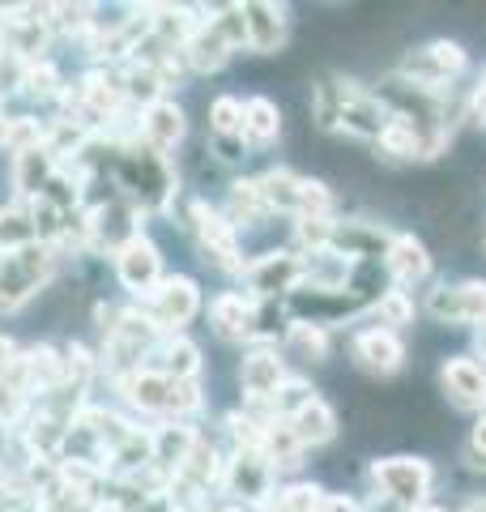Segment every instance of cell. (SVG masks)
<instances>
[{
	"mask_svg": "<svg viewBox=\"0 0 486 512\" xmlns=\"http://www.w3.org/2000/svg\"><path fill=\"white\" fill-rule=\"evenodd\" d=\"M107 180L141 218H171L175 201L184 197L175 163L167 154L150 150L137 137L120 141V146H116V154H111V167H107Z\"/></svg>",
	"mask_w": 486,
	"mask_h": 512,
	"instance_id": "6da1fadb",
	"label": "cell"
},
{
	"mask_svg": "<svg viewBox=\"0 0 486 512\" xmlns=\"http://www.w3.org/2000/svg\"><path fill=\"white\" fill-rule=\"evenodd\" d=\"M64 256L52 244H26L0 252V316H22L56 282Z\"/></svg>",
	"mask_w": 486,
	"mask_h": 512,
	"instance_id": "7a4b0ae2",
	"label": "cell"
},
{
	"mask_svg": "<svg viewBox=\"0 0 486 512\" xmlns=\"http://www.w3.org/2000/svg\"><path fill=\"white\" fill-rule=\"evenodd\" d=\"M107 261H111V274H116V286L128 295V303H145L154 295V286L167 278V261H162V248L150 231H137L133 239H124Z\"/></svg>",
	"mask_w": 486,
	"mask_h": 512,
	"instance_id": "3957f363",
	"label": "cell"
},
{
	"mask_svg": "<svg viewBox=\"0 0 486 512\" xmlns=\"http://www.w3.org/2000/svg\"><path fill=\"white\" fill-rule=\"evenodd\" d=\"M239 282L248 286L252 299L286 303L303 286V261H299L295 248H273V252H261V256H248Z\"/></svg>",
	"mask_w": 486,
	"mask_h": 512,
	"instance_id": "277c9868",
	"label": "cell"
},
{
	"mask_svg": "<svg viewBox=\"0 0 486 512\" xmlns=\"http://www.w3.org/2000/svg\"><path fill=\"white\" fill-rule=\"evenodd\" d=\"M145 312H150V320L162 329V333H188V325L205 312V295H201V282L192 274H167L154 295L141 303Z\"/></svg>",
	"mask_w": 486,
	"mask_h": 512,
	"instance_id": "5b68a950",
	"label": "cell"
},
{
	"mask_svg": "<svg viewBox=\"0 0 486 512\" xmlns=\"http://www.w3.org/2000/svg\"><path fill=\"white\" fill-rule=\"evenodd\" d=\"M278 483V474H273L269 457L261 453V444H239L226 453V474H222V491L231 495V500L243 504V512H252L256 504H265Z\"/></svg>",
	"mask_w": 486,
	"mask_h": 512,
	"instance_id": "8992f818",
	"label": "cell"
},
{
	"mask_svg": "<svg viewBox=\"0 0 486 512\" xmlns=\"http://www.w3.org/2000/svg\"><path fill=\"white\" fill-rule=\"evenodd\" d=\"M431 478H435L431 466L418 461V457H380L376 466H371V483H376V491L405 512H418L427 504Z\"/></svg>",
	"mask_w": 486,
	"mask_h": 512,
	"instance_id": "52a82bcc",
	"label": "cell"
},
{
	"mask_svg": "<svg viewBox=\"0 0 486 512\" xmlns=\"http://www.w3.org/2000/svg\"><path fill=\"white\" fill-rule=\"evenodd\" d=\"M461 73H465V52L457 43H448V39L414 47V52L401 60V77H405V82L418 86V90H431V94L448 90V82H457Z\"/></svg>",
	"mask_w": 486,
	"mask_h": 512,
	"instance_id": "ba28073f",
	"label": "cell"
},
{
	"mask_svg": "<svg viewBox=\"0 0 486 512\" xmlns=\"http://www.w3.org/2000/svg\"><path fill=\"white\" fill-rule=\"evenodd\" d=\"M286 359L278 346H248L239 359V389H243V402H248V410H265V419H273L269 414V402L273 393L282 389L286 380Z\"/></svg>",
	"mask_w": 486,
	"mask_h": 512,
	"instance_id": "9c48e42d",
	"label": "cell"
},
{
	"mask_svg": "<svg viewBox=\"0 0 486 512\" xmlns=\"http://www.w3.org/2000/svg\"><path fill=\"white\" fill-rule=\"evenodd\" d=\"M256 303L248 291H222L209 299V329L226 346H256Z\"/></svg>",
	"mask_w": 486,
	"mask_h": 512,
	"instance_id": "30bf717a",
	"label": "cell"
},
{
	"mask_svg": "<svg viewBox=\"0 0 486 512\" xmlns=\"http://www.w3.org/2000/svg\"><path fill=\"white\" fill-rule=\"evenodd\" d=\"M427 316L440 325H482L486 320V282H444L427 295Z\"/></svg>",
	"mask_w": 486,
	"mask_h": 512,
	"instance_id": "8fae6325",
	"label": "cell"
},
{
	"mask_svg": "<svg viewBox=\"0 0 486 512\" xmlns=\"http://www.w3.org/2000/svg\"><path fill=\"white\" fill-rule=\"evenodd\" d=\"M184 137H188V111H184V103L180 99H158V103H150L137 116V141H145L150 150H158V154H175L184 146Z\"/></svg>",
	"mask_w": 486,
	"mask_h": 512,
	"instance_id": "7c38bea8",
	"label": "cell"
},
{
	"mask_svg": "<svg viewBox=\"0 0 486 512\" xmlns=\"http://www.w3.org/2000/svg\"><path fill=\"white\" fill-rule=\"evenodd\" d=\"M56 171H60V154H56L52 141H47V146L13 154L9 158V188H13V197L9 201H39L47 192V184L56 180Z\"/></svg>",
	"mask_w": 486,
	"mask_h": 512,
	"instance_id": "4fadbf2b",
	"label": "cell"
},
{
	"mask_svg": "<svg viewBox=\"0 0 486 512\" xmlns=\"http://www.w3.org/2000/svg\"><path fill=\"white\" fill-rule=\"evenodd\" d=\"M388 128V107L376 94L359 90L354 82H342V111H337V133H350L359 141H380Z\"/></svg>",
	"mask_w": 486,
	"mask_h": 512,
	"instance_id": "5bb4252c",
	"label": "cell"
},
{
	"mask_svg": "<svg viewBox=\"0 0 486 512\" xmlns=\"http://www.w3.org/2000/svg\"><path fill=\"white\" fill-rule=\"evenodd\" d=\"M197 440H201L197 423H150V457H154V470L175 478L184 461L192 457Z\"/></svg>",
	"mask_w": 486,
	"mask_h": 512,
	"instance_id": "9a60e30c",
	"label": "cell"
},
{
	"mask_svg": "<svg viewBox=\"0 0 486 512\" xmlns=\"http://www.w3.org/2000/svg\"><path fill=\"white\" fill-rule=\"evenodd\" d=\"M350 350H354V363H359L363 372H371V376H393L397 367L405 363L401 338H397V333H388V329H376V325L363 329V333H354Z\"/></svg>",
	"mask_w": 486,
	"mask_h": 512,
	"instance_id": "2e32d148",
	"label": "cell"
},
{
	"mask_svg": "<svg viewBox=\"0 0 486 512\" xmlns=\"http://www.w3.org/2000/svg\"><path fill=\"white\" fill-rule=\"evenodd\" d=\"M243 26H248V52L273 56L286 43L290 18H286L282 5H269V0H248V5H243Z\"/></svg>",
	"mask_w": 486,
	"mask_h": 512,
	"instance_id": "e0dca14e",
	"label": "cell"
},
{
	"mask_svg": "<svg viewBox=\"0 0 486 512\" xmlns=\"http://www.w3.org/2000/svg\"><path fill=\"white\" fill-rule=\"evenodd\" d=\"M180 56H184V64H188V73H201V77H209V73H222L226 64H231V43H226L222 35H218V26L214 22H201L192 35L184 39V47H180Z\"/></svg>",
	"mask_w": 486,
	"mask_h": 512,
	"instance_id": "ac0fdd59",
	"label": "cell"
},
{
	"mask_svg": "<svg viewBox=\"0 0 486 512\" xmlns=\"http://www.w3.org/2000/svg\"><path fill=\"white\" fill-rule=\"evenodd\" d=\"M444 393L452 397V406L461 410H486V367L478 359H448L444 363Z\"/></svg>",
	"mask_w": 486,
	"mask_h": 512,
	"instance_id": "d6986e66",
	"label": "cell"
},
{
	"mask_svg": "<svg viewBox=\"0 0 486 512\" xmlns=\"http://www.w3.org/2000/svg\"><path fill=\"white\" fill-rule=\"evenodd\" d=\"M150 367L162 372L167 380H201L205 359H201V346L192 342L188 333H167V338L158 342Z\"/></svg>",
	"mask_w": 486,
	"mask_h": 512,
	"instance_id": "ffe728a7",
	"label": "cell"
},
{
	"mask_svg": "<svg viewBox=\"0 0 486 512\" xmlns=\"http://www.w3.org/2000/svg\"><path fill=\"white\" fill-rule=\"evenodd\" d=\"M388 244H393V235L363 218L337 222V231H333V252H342L346 261H376V256L388 252Z\"/></svg>",
	"mask_w": 486,
	"mask_h": 512,
	"instance_id": "44dd1931",
	"label": "cell"
},
{
	"mask_svg": "<svg viewBox=\"0 0 486 512\" xmlns=\"http://www.w3.org/2000/svg\"><path fill=\"white\" fill-rule=\"evenodd\" d=\"M256 188H261V201L269 214H286V218L303 214V175H295L290 167L261 171L256 175Z\"/></svg>",
	"mask_w": 486,
	"mask_h": 512,
	"instance_id": "7402d4cb",
	"label": "cell"
},
{
	"mask_svg": "<svg viewBox=\"0 0 486 512\" xmlns=\"http://www.w3.org/2000/svg\"><path fill=\"white\" fill-rule=\"evenodd\" d=\"M222 218L231 222L235 231H252L261 227V222L269 218L265 201H261V188H256V175H239V180H231V188H226V201L218 205Z\"/></svg>",
	"mask_w": 486,
	"mask_h": 512,
	"instance_id": "603a6c76",
	"label": "cell"
},
{
	"mask_svg": "<svg viewBox=\"0 0 486 512\" xmlns=\"http://www.w3.org/2000/svg\"><path fill=\"white\" fill-rule=\"evenodd\" d=\"M303 261V286L307 291H346V282L354 274V261H346L342 252L320 248V252H299Z\"/></svg>",
	"mask_w": 486,
	"mask_h": 512,
	"instance_id": "cb8c5ba5",
	"label": "cell"
},
{
	"mask_svg": "<svg viewBox=\"0 0 486 512\" xmlns=\"http://www.w3.org/2000/svg\"><path fill=\"white\" fill-rule=\"evenodd\" d=\"M278 137H282V107L265 99V94L243 99V141H248V150H269Z\"/></svg>",
	"mask_w": 486,
	"mask_h": 512,
	"instance_id": "d4e9b609",
	"label": "cell"
},
{
	"mask_svg": "<svg viewBox=\"0 0 486 512\" xmlns=\"http://www.w3.org/2000/svg\"><path fill=\"white\" fill-rule=\"evenodd\" d=\"M384 265H388V274H393L397 282H405V286L431 278V256L414 235H393V244H388V252H384Z\"/></svg>",
	"mask_w": 486,
	"mask_h": 512,
	"instance_id": "484cf974",
	"label": "cell"
},
{
	"mask_svg": "<svg viewBox=\"0 0 486 512\" xmlns=\"http://www.w3.org/2000/svg\"><path fill=\"white\" fill-rule=\"evenodd\" d=\"M290 423V431H295V440L303 444V453L307 448H320V444H329L333 436H337V414H333V406L324 402V397H316V402H307L295 419H286Z\"/></svg>",
	"mask_w": 486,
	"mask_h": 512,
	"instance_id": "4316f807",
	"label": "cell"
},
{
	"mask_svg": "<svg viewBox=\"0 0 486 512\" xmlns=\"http://www.w3.org/2000/svg\"><path fill=\"white\" fill-rule=\"evenodd\" d=\"M261 453L269 457L273 474H290L303 466V444L295 440V431H290L286 419H269L265 431H261Z\"/></svg>",
	"mask_w": 486,
	"mask_h": 512,
	"instance_id": "83f0119b",
	"label": "cell"
},
{
	"mask_svg": "<svg viewBox=\"0 0 486 512\" xmlns=\"http://www.w3.org/2000/svg\"><path fill=\"white\" fill-rule=\"evenodd\" d=\"M329 329L324 325H307V320H290L286 338H282V355H295L299 363H324L329 359Z\"/></svg>",
	"mask_w": 486,
	"mask_h": 512,
	"instance_id": "f1b7e54d",
	"label": "cell"
},
{
	"mask_svg": "<svg viewBox=\"0 0 486 512\" xmlns=\"http://www.w3.org/2000/svg\"><path fill=\"white\" fill-rule=\"evenodd\" d=\"M26 244H39L30 205L26 201H5L0 205V252H18Z\"/></svg>",
	"mask_w": 486,
	"mask_h": 512,
	"instance_id": "f546056e",
	"label": "cell"
},
{
	"mask_svg": "<svg viewBox=\"0 0 486 512\" xmlns=\"http://www.w3.org/2000/svg\"><path fill=\"white\" fill-rule=\"evenodd\" d=\"M307 402H316L312 380H303V376H286V380H282V389L273 393L269 414H273V419H295V414H299Z\"/></svg>",
	"mask_w": 486,
	"mask_h": 512,
	"instance_id": "4dcf8cb0",
	"label": "cell"
},
{
	"mask_svg": "<svg viewBox=\"0 0 486 512\" xmlns=\"http://www.w3.org/2000/svg\"><path fill=\"white\" fill-rule=\"evenodd\" d=\"M367 312L376 316V329L397 333V329H405L414 320V303H410V295H405V291H384Z\"/></svg>",
	"mask_w": 486,
	"mask_h": 512,
	"instance_id": "1f68e13d",
	"label": "cell"
},
{
	"mask_svg": "<svg viewBox=\"0 0 486 512\" xmlns=\"http://www.w3.org/2000/svg\"><path fill=\"white\" fill-rule=\"evenodd\" d=\"M273 504H278V512H320L324 491L316 483H307V478H295V483L273 491Z\"/></svg>",
	"mask_w": 486,
	"mask_h": 512,
	"instance_id": "d6a6232c",
	"label": "cell"
},
{
	"mask_svg": "<svg viewBox=\"0 0 486 512\" xmlns=\"http://www.w3.org/2000/svg\"><path fill=\"white\" fill-rule=\"evenodd\" d=\"M209 137H243V99L218 94L209 103Z\"/></svg>",
	"mask_w": 486,
	"mask_h": 512,
	"instance_id": "836d02e7",
	"label": "cell"
},
{
	"mask_svg": "<svg viewBox=\"0 0 486 512\" xmlns=\"http://www.w3.org/2000/svg\"><path fill=\"white\" fill-rule=\"evenodd\" d=\"M209 22H214L218 35L231 43V52H248V26H243V5H218V9H209Z\"/></svg>",
	"mask_w": 486,
	"mask_h": 512,
	"instance_id": "e575fe53",
	"label": "cell"
},
{
	"mask_svg": "<svg viewBox=\"0 0 486 512\" xmlns=\"http://www.w3.org/2000/svg\"><path fill=\"white\" fill-rule=\"evenodd\" d=\"M469 466L474 470H486V410L478 414V423H474V436H469Z\"/></svg>",
	"mask_w": 486,
	"mask_h": 512,
	"instance_id": "d590c367",
	"label": "cell"
},
{
	"mask_svg": "<svg viewBox=\"0 0 486 512\" xmlns=\"http://www.w3.org/2000/svg\"><path fill=\"white\" fill-rule=\"evenodd\" d=\"M465 111H469V120L486 124V69H482V77H478V86L469 90V99H465Z\"/></svg>",
	"mask_w": 486,
	"mask_h": 512,
	"instance_id": "8d00e7d4",
	"label": "cell"
},
{
	"mask_svg": "<svg viewBox=\"0 0 486 512\" xmlns=\"http://www.w3.org/2000/svg\"><path fill=\"white\" fill-rule=\"evenodd\" d=\"M18 359H22V346L9 338V333H0V380H5L13 367H18Z\"/></svg>",
	"mask_w": 486,
	"mask_h": 512,
	"instance_id": "74e56055",
	"label": "cell"
},
{
	"mask_svg": "<svg viewBox=\"0 0 486 512\" xmlns=\"http://www.w3.org/2000/svg\"><path fill=\"white\" fill-rule=\"evenodd\" d=\"M320 512H363V504L350 500V495H324V508Z\"/></svg>",
	"mask_w": 486,
	"mask_h": 512,
	"instance_id": "f35d334b",
	"label": "cell"
},
{
	"mask_svg": "<svg viewBox=\"0 0 486 512\" xmlns=\"http://www.w3.org/2000/svg\"><path fill=\"white\" fill-rule=\"evenodd\" d=\"M474 346H478V355L486 359V320H482V325H474Z\"/></svg>",
	"mask_w": 486,
	"mask_h": 512,
	"instance_id": "ab89813d",
	"label": "cell"
},
{
	"mask_svg": "<svg viewBox=\"0 0 486 512\" xmlns=\"http://www.w3.org/2000/svg\"><path fill=\"white\" fill-rule=\"evenodd\" d=\"M465 512H486V495H482V500H474V504H469Z\"/></svg>",
	"mask_w": 486,
	"mask_h": 512,
	"instance_id": "60d3db41",
	"label": "cell"
},
{
	"mask_svg": "<svg viewBox=\"0 0 486 512\" xmlns=\"http://www.w3.org/2000/svg\"><path fill=\"white\" fill-rule=\"evenodd\" d=\"M418 512H444V508H431V504H423V508H418Z\"/></svg>",
	"mask_w": 486,
	"mask_h": 512,
	"instance_id": "b9f144b4",
	"label": "cell"
},
{
	"mask_svg": "<svg viewBox=\"0 0 486 512\" xmlns=\"http://www.w3.org/2000/svg\"><path fill=\"white\" fill-rule=\"evenodd\" d=\"M218 512H239V508H218Z\"/></svg>",
	"mask_w": 486,
	"mask_h": 512,
	"instance_id": "7bdbcfd3",
	"label": "cell"
}]
</instances>
